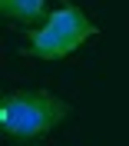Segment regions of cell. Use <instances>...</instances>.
I'll use <instances>...</instances> for the list:
<instances>
[{"mask_svg":"<svg viewBox=\"0 0 129 146\" xmlns=\"http://www.w3.org/2000/svg\"><path fill=\"white\" fill-rule=\"evenodd\" d=\"M70 103L60 100L50 90H17L3 93L0 100V129L3 136L13 139H40L53 133L66 116H70Z\"/></svg>","mask_w":129,"mask_h":146,"instance_id":"6da1fadb","label":"cell"},{"mask_svg":"<svg viewBox=\"0 0 129 146\" xmlns=\"http://www.w3.org/2000/svg\"><path fill=\"white\" fill-rule=\"evenodd\" d=\"M96 33H99L96 20L86 17V10L80 3L63 0L56 10H50V17L43 23L27 30V46L23 50H27V56H37V60H63V56L76 53Z\"/></svg>","mask_w":129,"mask_h":146,"instance_id":"7a4b0ae2","label":"cell"},{"mask_svg":"<svg viewBox=\"0 0 129 146\" xmlns=\"http://www.w3.org/2000/svg\"><path fill=\"white\" fill-rule=\"evenodd\" d=\"M0 13L13 23L23 27H37L50 17V3L46 0H0Z\"/></svg>","mask_w":129,"mask_h":146,"instance_id":"3957f363","label":"cell"}]
</instances>
